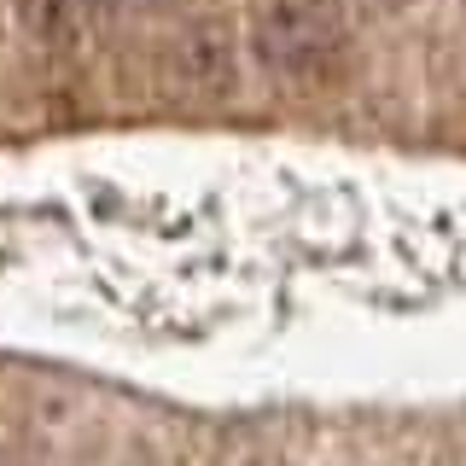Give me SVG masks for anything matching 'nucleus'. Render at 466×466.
<instances>
[{
    "mask_svg": "<svg viewBox=\"0 0 466 466\" xmlns=\"http://www.w3.org/2000/svg\"><path fill=\"white\" fill-rule=\"evenodd\" d=\"M99 12H106V0H76V18H82V29L99 18Z\"/></svg>",
    "mask_w": 466,
    "mask_h": 466,
    "instance_id": "423d86ee",
    "label": "nucleus"
},
{
    "mask_svg": "<svg viewBox=\"0 0 466 466\" xmlns=\"http://www.w3.org/2000/svg\"><path fill=\"white\" fill-rule=\"evenodd\" d=\"M222 466H286V461L274 455L268 443H239V449H233V455H228Z\"/></svg>",
    "mask_w": 466,
    "mask_h": 466,
    "instance_id": "20e7f679",
    "label": "nucleus"
},
{
    "mask_svg": "<svg viewBox=\"0 0 466 466\" xmlns=\"http://www.w3.org/2000/svg\"><path fill=\"white\" fill-rule=\"evenodd\" d=\"M356 41V18H350V0H262L245 53L257 58L262 76L274 82H332L350 58Z\"/></svg>",
    "mask_w": 466,
    "mask_h": 466,
    "instance_id": "f257e3e1",
    "label": "nucleus"
},
{
    "mask_svg": "<svg viewBox=\"0 0 466 466\" xmlns=\"http://www.w3.org/2000/svg\"><path fill=\"white\" fill-rule=\"evenodd\" d=\"M350 6H361L368 18H402V12H414L420 0H350Z\"/></svg>",
    "mask_w": 466,
    "mask_h": 466,
    "instance_id": "39448f33",
    "label": "nucleus"
},
{
    "mask_svg": "<svg viewBox=\"0 0 466 466\" xmlns=\"http://www.w3.org/2000/svg\"><path fill=\"white\" fill-rule=\"evenodd\" d=\"M12 6H18V29L35 41V47H47V53L70 47L76 29H82L76 0H12Z\"/></svg>",
    "mask_w": 466,
    "mask_h": 466,
    "instance_id": "7ed1b4c3",
    "label": "nucleus"
},
{
    "mask_svg": "<svg viewBox=\"0 0 466 466\" xmlns=\"http://www.w3.org/2000/svg\"><path fill=\"white\" fill-rule=\"evenodd\" d=\"M123 6H140V12H152V6H169V0H123Z\"/></svg>",
    "mask_w": 466,
    "mask_h": 466,
    "instance_id": "0eeeda50",
    "label": "nucleus"
},
{
    "mask_svg": "<svg viewBox=\"0 0 466 466\" xmlns=\"http://www.w3.org/2000/svg\"><path fill=\"white\" fill-rule=\"evenodd\" d=\"M164 82L181 99H228L239 87V35L228 18H193L164 47Z\"/></svg>",
    "mask_w": 466,
    "mask_h": 466,
    "instance_id": "f03ea898",
    "label": "nucleus"
}]
</instances>
